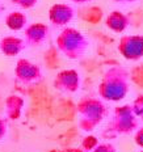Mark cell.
<instances>
[{"instance_id":"obj_8","label":"cell","mask_w":143,"mask_h":152,"mask_svg":"<svg viewBox=\"0 0 143 152\" xmlns=\"http://www.w3.org/2000/svg\"><path fill=\"white\" fill-rule=\"evenodd\" d=\"M72 18V9L67 5H55L50 11V20L55 25H66Z\"/></svg>"},{"instance_id":"obj_16","label":"cell","mask_w":143,"mask_h":152,"mask_svg":"<svg viewBox=\"0 0 143 152\" xmlns=\"http://www.w3.org/2000/svg\"><path fill=\"white\" fill-rule=\"evenodd\" d=\"M68 152H85L84 150H78V148H71Z\"/></svg>"},{"instance_id":"obj_4","label":"cell","mask_w":143,"mask_h":152,"mask_svg":"<svg viewBox=\"0 0 143 152\" xmlns=\"http://www.w3.org/2000/svg\"><path fill=\"white\" fill-rule=\"evenodd\" d=\"M114 118L120 121L118 126H117V132L120 134H126L134 130V126L136 125L134 115L131 114V109L130 106H122L121 109L116 110V117Z\"/></svg>"},{"instance_id":"obj_12","label":"cell","mask_w":143,"mask_h":152,"mask_svg":"<svg viewBox=\"0 0 143 152\" xmlns=\"http://www.w3.org/2000/svg\"><path fill=\"white\" fill-rule=\"evenodd\" d=\"M98 144V142H97V139L95 138V137H88V138H85L84 140H83V150L84 151H92L95 147Z\"/></svg>"},{"instance_id":"obj_17","label":"cell","mask_w":143,"mask_h":152,"mask_svg":"<svg viewBox=\"0 0 143 152\" xmlns=\"http://www.w3.org/2000/svg\"><path fill=\"white\" fill-rule=\"evenodd\" d=\"M141 152H143V151H141Z\"/></svg>"},{"instance_id":"obj_2","label":"cell","mask_w":143,"mask_h":152,"mask_svg":"<svg viewBox=\"0 0 143 152\" xmlns=\"http://www.w3.org/2000/svg\"><path fill=\"white\" fill-rule=\"evenodd\" d=\"M58 46L60 51L66 54V56L76 59L80 58L81 54L85 51L88 43L80 31L75 29H66L58 37Z\"/></svg>"},{"instance_id":"obj_10","label":"cell","mask_w":143,"mask_h":152,"mask_svg":"<svg viewBox=\"0 0 143 152\" xmlns=\"http://www.w3.org/2000/svg\"><path fill=\"white\" fill-rule=\"evenodd\" d=\"M106 26L114 31H122L128 26V20H126V17L123 15H121V12H113L108 17Z\"/></svg>"},{"instance_id":"obj_15","label":"cell","mask_w":143,"mask_h":152,"mask_svg":"<svg viewBox=\"0 0 143 152\" xmlns=\"http://www.w3.org/2000/svg\"><path fill=\"white\" fill-rule=\"evenodd\" d=\"M5 131H7V129H5V121L0 119V139L5 135Z\"/></svg>"},{"instance_id":"obj_6","label":"cell","mask_w":143,"mask_h":152,"mask_svg":"<svg viewBox=\"0 0 143 152\" xmlns=\"http://www.w3.org/2000/svg\"><path fill=\"white\" fill-rule=\"evenodd\" d=\"M55 87L59 89L74 92L79 88V75L75 71H63L55 80Z\"/></svg>"},{"instance_id":"obj_5","label":"cell","mask_w":143,"mask_h":152,"mask_svg":"<svg viewBox=\"0 0 143 152\" xmlns=\"http://www.w3.org/2000/svg\"><path fill=\"white\" fill-rule=\"evenodd\" d=\"M16 75L24 83H29V81L38 80L41 77V71L36 64L30 63L29 61H18L17 67H16Z\"/></svg>"},{"instance_id":"obj_7","label":"cell","mask_w":143,"mask_h":152,"mask_svg":"<svg viewBox=\"0 0 143 152\" xmlns=\"http://www.w3.org/2000/svg\"><path fill=\"white\" fill-rule=\"evenodd\" d=\"M47 33H49V28L46 25L42 23L33 24L26 29V41L29 43L40 45L47 38Z\"/></svg>"},{"instance_id":"obj_1","label":"cell","mask_w":143,"mask_h":152,"mask_svg":"<svg viewBox=\"0 0 143 152\" xmlns=\"http://www.w3.org/2000/svg\"><path fill=\"white\" fill-rule=\"evenodd\" d=\"M126 74L123 69H112L108 72L104 81L100 85V94L105 100L118 101L122 100L128 92L126 85Z\"/></svg>"},{"instance_id":"obj_14","label":"cell","mask_w":143,"mask_h":152,"mask_svg":"<svg viewBox=\"0 0 143 152\" xmlns=\"http://www.w3.org/2000/svg\"><path fill=\"white\" fill-rule=\"evenodd\" d=\"M135 143L138 145L143 147V129H141L135 135Z\"/></svg>"},{"instance_id":"obj_13","label":"cell","mask_w":143,"mask_h":152,"mask_svg":"<svg viewBox=\"0 0 143 152\" xmlns=\"http://www.w3.org/2000/svg\"><path fill=\"white\" fill-rule=\"evenodd\" d=\"M91 152H116V148L109 143H103V144H97Z\"/></svg>"},{"instance_id":"obj_3","label":"cell","mask_w":143,"mask_h":152,"mask_svg":"<svg viewBox=\"0 0 143 152\" xmlns=\"http://www.w3.org/2000/svg\"><path fill=\"white\" fill-rule=\"evenodd\" d=\"M118 50L126 59H139L143 56V37H123Z\"/></svg>"},{"instance_id":"obj_9","label":"cell","mask_w":143,"mask_h":152,"mask_svg":"<svg viewBox=\"0 0 143 152\" xmlns=\"http://www.w3.org/2000/svg\"><path fill=\"white\" fill-rule=\"evenodd\" d=\"M25 47V42L20 38L15 37H7L0 42V49L4 54H7L8 56H13L16 54H18Z\"/></svg>"},{"instance_id":"obj_11","label":"cell","mask_w":143,"mask_h":152,"mask_svg":"<svg viewBox=\"0 0 143 152\" xmlns=\"http://www.w3.org/2000/svg\"><path fill=\"white\" fill-rule=\"evenodd\" d=\"M26 25V16L20 12H12L7 17V26L11 30H20Z\"/></svg>"}]
</instances>
